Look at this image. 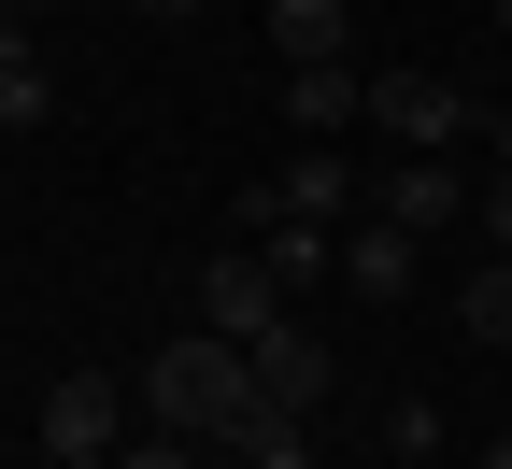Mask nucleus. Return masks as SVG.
<instances>
[{
	"label": "nucleus",
	"mask_w": 512,
	"mask_h": 469,
	"mask_svg": "<svg viewBox=\"0 0 512 469\" xmlns=\"http://www.w3.org/2000/svg\"><path fill=\"white\" fill-rule=\"evenodd\" d=\"M143 15H200V0H143Z\"/></svg>",
	"instance_id": "17"
},
{
	"label": "nucleus",
	"mask_w": 512,
	"mask_h": 469,
	"mask_svg": "<svg viewBox=\"0 0 512 469\" xmlns=\"http://www.w3.org/2000/svg\"><path fill=\"white\" fill-rule=\"evenodd\" d=\"M456 313H470V327H484V342L512 356V256H484V271H470V299H456Z\"/></svg>",
	"instance_id": "11"
},
{
	"label": "nucleus",
	"mask_w": 512,
	"mask_h": 469,
	"mask_svg": "<svg viewBox=\"0 0 512 469\" xmlns=\"http://www.w3.org/2000/svg\"><path fill=\"white\" fill-rule=\"evenodd\" d=\"M356 43V0H271V57L285 72H313V57H342Z\"/></svg>",
	"instance_id": "9"
},
{
	"label": "nucleus",
	"mask_w": 512,
	"mask_h": 469,
	"mask_svg": "<svg viewBox=\"0 0 512 469\" xmlns=\"http://www.w3.org/2000/svg\"><path fill=\"white\" fill-rule=\"evenodd\" d=\"M484 143H498V171H512V100H484Z\"/></svg>",
	"instance_id": "15"
},
{
	"label": "nucleus",
	"mask_w": 512,
	"mask_h": 469,
	"mask_svg": "<svg viewBox=\"0 0 512 469\" xmlns=\"http://www.w3.org/2000/svg\"><path fill=\"white\" fill-rule=\"evenodd\" d=\"M470 199H484V185H470L456 157H399V171H384V185H370V214H399V228H456V214H470Z\"/></svg>",
	"instance_id": "6"
},
{
	"label": "nucleus",
	"mask_w": 512,
	"mask_h": 469,
	"mask_svg": "<svg viewBox=\"0 0 512 469\" xmlns=\"http://www.w3.org/2000/svg\"><path fill=\"white\" fill-rule=\"evenodd\" d=\"M498 29H512V0H498Z\"/></svg>",
	"instance_id": "20"
},
{
	"label": "nucleus",
	"mask_w": 512,
	"mask_h": 469,
	"mask_svg": "<svg viewBox=\"0 0 512 469\" xmlns=\"http://www.w3.org/2000/svg\"><path fill=\"white\" fill-rule=\"evenodd\" d=\"M57 114V86H43V57H15V72H0V128H43Z\"/></svg>",
	"instance_id": "12"
},
{
	"label": "nucleus",
	"mask_w": 512,
	"mask_h": 469,
	"mask_svg": "<svg viewBox=\"0 0 512 469\" xmlns=\"http://www.w3.org/2000/svg\"><path fill=\"white\" fill-rule=\"evenodd\" d=\"M242 370H256V398H271V413H328V342H313L299 313H271L242 342Z\"/></svg>",
	"instance_id": "4"
},
{
	"label": "nucleus",
	"mask_w": 512,
	"mask_h": 469,
	"mask_svg": "<svg viewBox=\"0 0 512 469\" xmlns=\"http://www.w3.org/2000/svg\"><path fill=\"white\" fill-rule=\"evenodd\" d=\"M214 455H242V469H313V413H271V398H256Z\"/></svg>",
	"instance_id": "10"
},
{
	"label": "nucleus",
	"mask_w": 512,
	"mask_h": 469,
	"mask_svg": "<svg viewBox=\"0 0 512 469\" xmlns=\"http://www.w3.org/2000/svg\"><path fill=\"white\" fill-rule=\"evenodd\" d=\"M100 469H200V441H185V427H157V441H128V455H100Z\"/></svg>",
	"instance_id": "13"
},
{
	"label": "nucleus",
	"mask_w": 512,
	"mask_h": 469,
	"mask_svg": "<svg viewBox=\"0 0 512 469\" xmlns=\"http://www.w3.org/2000/svg\"><path fill=\"white\" fill-rule=\"evenodd\" d=\"M114 427H128L114 370H57V384H43V455H57V469H100V455H114Z\"/></svg>",
	"instance_id": "3"
},
{
	"label": "nucleus",
	"mask_w": 512,
	"mask_h": 469,
	"mask_svg": "<svg viewBox=\"0 0 512 469\" xmlns=\"http://www.w3.org/2000/svg\"><path fill=\"white\" fill-rule=\"evenodd\" d=\"M342 285H356V299H413V228H399V214L342 228Z\"/></svg>",
	"instance_id": "7"
},
{
	"label": "nucleus",
	"mask_w": 512,
	"mask_h": 469,
	"mask_svg": "<svg viewBox=\"0 0 512 469\" xmlns=\"http://www.w3.org/2000/svg\"><path fill=\"white\" fill-rule=\"evenodd\" d=\"M470 228H484V242L512 256V171H484V199H470Z\"/></svg>",
	"instance_id": "14"
},
{
	"label": "nucleus",
	"mask_w": 512,
	"mask_h": 469,
	"mask_svg": "<svg viewBox=\"0 0 512 469\" xmlns=\"http://www.w3.org/2000/svg\"><path fill=\"white\" fill-rule=\"evenodd\" d=\"M143 398H157V427L228 441V427L256 413V370H242V342H228V327H185V342H157V356H143Z\"/></svg>",
	"instance_id": "1"
},
{
	"label": "nucleus",
	"mask_w": 512,
	"mask_h": 469,
	"mask_svg": "<svg viewBox=\"0 0 512 469\" xmlns=\"http://www.w3.org/2000/svg\"><path fill=\"white\" fill-rule=\"evenodd\" d=\"M399 469H441V455H399Z\"/></svg>",
	"instance_id": "19"
},
{
	"label": "nucleus",
	"mask_w": 512,
	"mask_h": 469,
	"mask_svg": "<svg viewBox=\"0 0 512 469\" xmlns=\"http://www.w3.org/2000/svg\"><path fill=\"white\" fill-rule=\"evenodd\" d=\"M484 469H512V441H498V455H484Z\"/></svg>",
	"instance_id": "18"
},
{
	"label": "nucleus",
	"mask_w": 512,
	"mask_h": 469,
	"mask_svg": "<svg viewBox=\"0 0 512 469\" xmlns=\"http://www.w3.org/2000/svg\"><path fill=\"white\" fill-rule=\"evenodd\" d=\"M15 57H29V29H15V0H0V72H15Z\"/></svg>",
	"instance_id": "16"
},
{
	"label": "nucleus",
	"mask_w": 512,
	"mask_h": 469,
	"mask_svg": "<svg viewBox=\"0 0 512 469\" xmlns=\"http://www.w3.org/2000/svg\"><path fill=\"white\" fill-rule=\"evenodd\" d=\"M271 214H299V228H342V214H356V171H342L328 143H299V171L271 185Z\"/></svg>",
	"instance_id": "8"
},
{
	"label": "nucleus",
	"mask_w": 512,
	"mask_h": 469,
	"mask_svg": "<svg viewBox=\"0 0 512 469\" xmlns=\"http://www.w3.org/2000/svg\"><path fill=\"white\" fill-rule=\"evenodd\" d=\"M285 313V271L256 242H228V256H200V327H228V342H256V327Z\"/></svg>",
	"instance_id": "5"
},
{
	"label": "nucleus",
	"mask_w": 512,
	"mask_h": 469,
	"mask_svg": "<svg viewBox=\"0 0 512 469\" xmlns=\"http://www.w3.org/2000/svg\"><path fill=\"white\" fill-rule=\"evenodd\" d=\"M370 128H399V157H456L484 128V100H456L441 72H370Z\"/></svg>",
	"instance_id": "2"
}]
</instances>
